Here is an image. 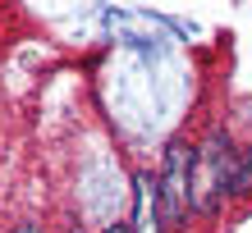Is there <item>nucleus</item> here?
Listing matches in <instances>:
<instances>
[{"label":"nucleus","mask_w":252,"mask_h":233,"mask_svg":"<svg viewBox=\"0 0 252 233\" xmlns=\"http://www.w3.org/2000/svg\"><path fill=\"white\" fill-rule=\"evenodd\" d=\"M188 174H192V147L170 142V147H165V169H160V179H156V197H160V215H165V224L188 220V206H192Z\"/></svg>","instance_id":"2"},{"label":"nucleus","mask_w":252,"mask_h":233,"mask_svg":"<svg viewBox=\"0 0 252 233\" xmlns=\"http://www.w3.org/2000/svg\"><path fill=\"white\" fill-rule=\"evenodd\" d=\"M106 233H128V229H124V224H110V229H106Z\"/></svg>","instance_id":"5"},{"label":"nucleus","mask_w":252,"mask_h":233,"mask_svg":"<svg viewBox=\"0 0 252 233\" xmlns=\"http://www.w3.org/2000/svg\"><path fill=\"white\" fill-rule=\"evenodd\" d=\"M229 192H234V197L252 192V147L234 155V174H229Z\"/></svg>","instance_id":"4"},{"label":"nucleus","mask_w":252,"mask_h":233,"mask_svg":"<svg viewBox=\"0 0 252 233\" xmlns=\"http://www.w3.org/2000/svg\"><path fill=\"white\" fill-rule=\"evenodd\" d=\"M229 174H234V151L225 133H211L206 147L192 151V174H188V197L192 206L211 215L220 206V197L229 192Z\"/></svg>","instance_id":"1"},{"label":"nucleus","mask_w":252,"mask_h":233,"mask_svg":"<svg viewBox=\"0 0 252 233\" xmlns=\"http://www.w3.org/2000/svg\"><path fill=\"white\" fill-rule=\"evenodd\" d=\"M128 233H165V215H160V197H156V179L138 174L133 179V220Z\"/></svg>","instance_id":"3"},{"label":"nucleus","mask_w":252,"mask_h":233,"mask_svg":"<svg viewBox=\"0 0 252 233\" xmlns=\"http://www.w3.org/2000/svg\"><path fill=\"white\" fill-rule=\"evenodd\" d=\"M69 233H78V229H69Z\"/></svg>","instance_id":"6"}]
</instances>
